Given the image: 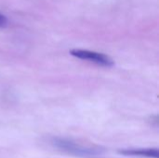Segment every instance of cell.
I'll return each instance as SVG.
<instances>
[{"label": "cell", "mask_w": 159, "mask_h": 158, "mask_svg": "<svg viewBox=\"0 0 159 158\" xmlns=\"http://www.w3.org/2000/svg\"><path fill=\"white\" fill-rule=\"evenodd\" d=\"M7 23H8L7 18L5 15H3V14L0 13V28L6 27V26L7 25Z\"/></svg>", "instance_id": "4"}, {"label": "cell", "mask_w": 159, "mask_h": 158, "mask_svg": "<svg viewBox=\"0 0 159 158\" xmlns=\"http://www.w3.org/2000/svg\"><path fill=\"white\" fill-rule=\"evenodd\" d=\"M118 153L127 156H141L147 158H159V151L157 148L149 149H123Z\"/></svg>", "instance_id": "3"}, {"label": "cell", "mask_w": 159, "mask_h": 158, "mask_svg": "<svg viewBox=\"0 0 159 158\" xmlns=\"http://www.w3.org/2000/svg\"><path fill=\"white\" fill-rule=\"evenodd\" d=\"M50 142L55 148L59 149L60 151L78 157L94 158L101 156L104 152L102 149L99 147L95 148L90 146H84L82 144H79L75 142L64 138L54 137L51 139Z\"/></svg>", "instance_id": "1"}, {"label": "cell", "mask_w": 159, "mask_h": 158, "mask_svg": "<svg viewBox=\"0 0 159 158\" xmlns=\"http://www.w3.org/2000/svg\"><path fill=\"white\" fill-rule=\"evenodd\" d=\"M70 54L75 58L80 60L88 61L90 62H94L98 65L105 66V67H113L115 65L114 61L107 55L96 51H91L88 49H72L70 50Z\"/></svg>", "instance_id": "2"}]
</instances>
